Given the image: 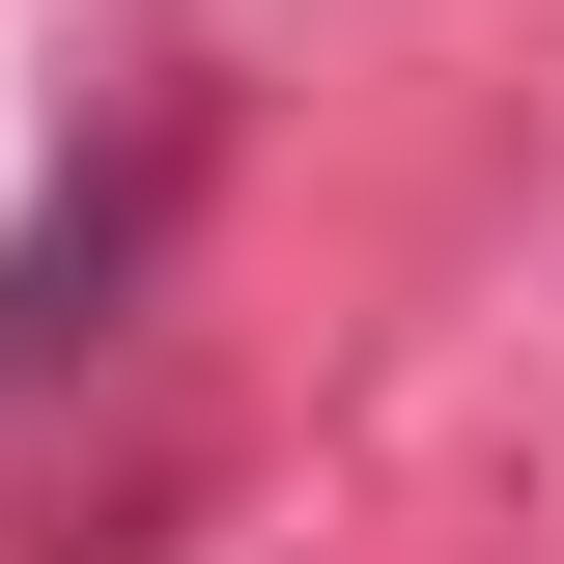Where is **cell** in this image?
Wrapping results in <instances>:
<instances>
[{
    "label": "cell",
    "mask_w": 564,
    "mask_h": 564,
    "mask_svg": "<svg viewBox=\"0 0 564 564\" xmlns=\"http://www.w3.org/2000/svg\"><path fill=\"white\" fill-rule=\"evenodd\" d=\"M170 198H198V113L141 85V113H113V170H57V198L0 226V423H29V395H57V367H85V339L141 311V254H170Z\"/></svg>",
    "instance_id": "cell-1"
}]
</instances>
